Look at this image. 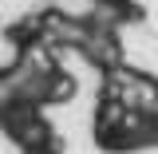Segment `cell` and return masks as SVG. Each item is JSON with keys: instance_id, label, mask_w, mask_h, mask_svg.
I'll return each mask as SVG.
<instances>
[{"instance_id": "obj_4", "label": "cell", "mask_w": 158, "mask_h": 154, "mask_svg": "<svg viewBox=\"0 0 158 154\" xmlns=\"http://www.w3.org/2000/svg\"><path fill=\"white\" fill-rule=\"evenodd\" d=\"M0 36H4V32H0Z\"/></svg>"}, {"instance_id": "obj_3", "label": "cell", "mask_w": 158, "mask_h": 154, "mask_svg": "<svg viewBox=\"0 0 158 154\" xmlns=\"http://www.w3.org/2000/svg\"><path fill=\"white\" fill-rule=\"evenodd\" d=\"M99 8H118V4H127V0H95Z\"/></svg>"}, {"instance_id": "obj_2", "label": "cell", "mask_w": 158, "mask_h": 154, "mask_svg": "<svg viewBox=\"0 0 158 154\" xmlns=\"http://www.w3.org/2000/svg\"><path fill=\"white\" fill-rule=\"evenodd\" d=\"M24 154H63V138L52 135L48 142H40V146H32V150H24Z\"/></svg>"}, {"instance_id": "obj_1", "label": "cell", "mask_w": 158, "mask_h": 154, "mask_svg": "<svg viewBox=\"0 0 158 154\" xmlns=\"http://www.w3.org/2000/svg\"><path fill=\"white\" fill-rule=\"evenodd\" d=\"M79 91V79L63 67H52L48 71V87H44V107H59V103H71Z\"/></svg>"}]
</instances>
